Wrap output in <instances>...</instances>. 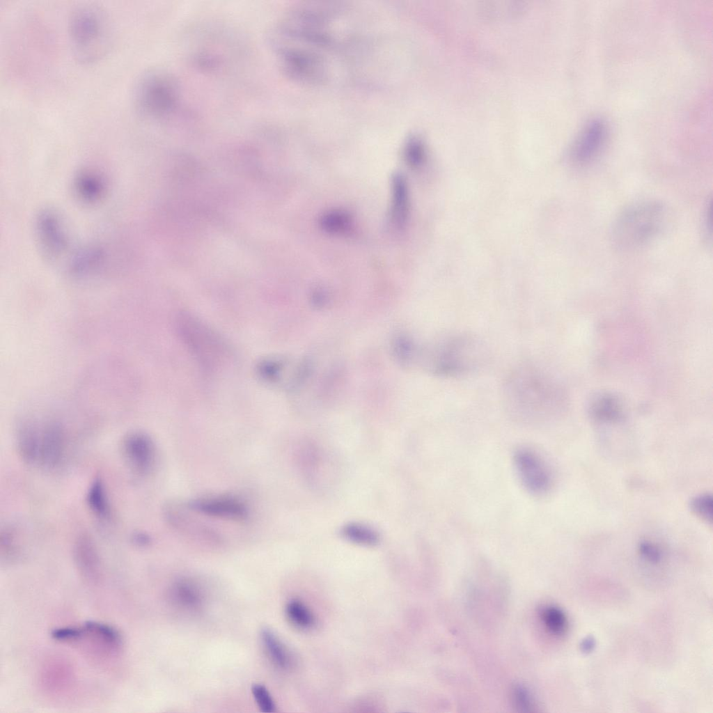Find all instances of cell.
I'll return each instance as SVG.
<instances>
[{"label": "cell", "instance_id": "obj_1", "mask_svg": "<svg viewBox=\"0 0 713 713\" xmlns=\"http://www.w3.org/2000/svg\"><path fill=\"white\" fill-rule=\"evenodd\" d=\"M504 407L512 418L526 423H540L549 418L561 403L556 384L540 368L519 366L504 380Z\"/></svg>", "mask_w": 713, "mask_h": 713}, {"label": "cell", "instance_id": "obj_2", "mask_svg": "<svg viewBox=\"0 0 713 713\" xmlns=\"http://www.w3.org/2000/svg\"><path fill=\"white\" fill-rule=\"evenodd\" d=\"M671 212L657 200H644L626 207L616 217L611 229L613 244L624 251L646 246L668 229Z\"/></svg>", "mask_w": 713, "mask_h": 713}, {"label": "cell", "instance_id": "obj_3", "mask_svg": "<svg viewBox=\"0 0 713 713\" xmlns=\"http://www.w3.org/2000/svg\"><path fill=\"white\" fill-rule=\"evenodd\" d=\"M70 45L79 63H91L111 49L113 29L107 12L93 3H82L70 12L68 20Z\"/></svg>", "mask_w": 713, "mask_h": 713}, {"label": "cell", "instance_id": "obj_4", "mask_svg": "<svg viewBox=\"0 0 713 713\" xmlns=\"http://www.w3.org/2000/svg\"><path fill=\"white\" fill-rule=\"evenodd\" d=\"M178 95L175 81L167 74L151 72L142 76L136 83L134 102L142 116L158 120L173 113Z\"/></svg>", "mask_w": 713, "mask_h": 713}, {"label": "cell", "instance_id": "obj_5", "mask_svg": "<svg viewBox=\"0 0 713 713\" xmlns=\"http://www.w3.org/2000/svg\"><path fill=\"white\" fill-rule=\"evenodd\" d=\"M177 327L181 338L204 368L213 370L222 363L227 349L212 329L187 313L180 315Z\"/></svg>", "mask_w": 713, "mask_h": 713}, {"label": "cell", "instance_id": "obj_6", "mask_svg": "<svg viewBox=\"0 0 713 713\" xmlns=\"http://www.w3.org/2000/svg\"><path fill=\"white\" fill-rule=\"evenodd\" d=\"M436 372L446 377H456L470 372L478 364L481 347L468 335L448 338L439 349Z\"/></svg>", "mask_w": 713, "mask_h": 713}, {"label": "cell", "instance_id": "obj_7", "mask_svg": "<svg viewBox=\"0 0 713 713\" xmlns=\"http://www.w3.org/2000/svg\"><path fill=\"white\" fill-rule=\"evenodd\" d=\"M513 462L518 478L528 492L541 496L550 490L553 483L551 471L538 453L528 447H521L515 450Z\"/></svg>", "mask_w": 713, "mask_h": 713}, {"label": "cell", "instance_id": "obj_8", "mask_svg": "<svg viewBox=\"0 0 713 713\" xmlns=\"http://www.w3.org/2000/svg\"><path fill=\"white\" fill-rule=\"evenodd\" d=\"M37 451L36 465L54 469L64 457L65 443L63 429L56 423L31 421Z\"/></svg>", "mask_w": 713, "mask_h": 713}, {"label": "cell", "instance_id": "obj_9", "mask_svg": "<svg viewBox=\"0 0 713 713\" xmlns=\"http://www.w3.org/2000/svg\"><path fill=\"white\" fill-rule=\"evenodd\" d=\"M185 505L191 511L204 516L235 522L246 521L250 514L244 501L229 494L198 497L189 500Z\"/></svg>", "mask_w": 713, "mask_h": 713}, {"label": "cell", "instance_id": "obj_10", "mask_svg": "<svg viewBox=\"0 0 713 713\" xmlns=\"http://www.w3.org/2000/svg\"><path fill=\"white\" fill-rule=\"evenodd\" d=\"M122 453L130 469L141 476L152 471L155 462V447L152 439L141 432L127 434L123 439Z\"/></svg>", "mask_w": 713, "mask_h": 713}, {"label": "cell", "instance_id": "obj_11", "mask_svg": "<svg viewBox=\"0 0 713 713\" xmlns=\"http://www.w3.org/2000/svg\"><path fill=\"white\" fill-rule=\"evenodd\" d=\"M606 138V127L601 119L590 120L571 150V159L577 166L588 165L600 153Z\"/></svg>", "mask_w": 713, "mask_h": 713}, {"label": "cell", "instance_id": "obj_12", "mask_svg": "<svg viewBox=\"0 0 713 713\" xmlns=\"http://www.w3.org/2000/svg\"><path fill=\"white\" fill-rule=\"evenodd\" d=\"M73 554L77 567L83 577L91 581L97 580L100 575V558L95 544L90 535L82 533L77 538Z\"/></svg>", "mask_w": 713, "mask_h": 713}, {"label": "cell", "instance_id": "obj_13", "mask_svg": "<svg viewBox=\"0 0 713 713\" xmlns=\"http://www.w3.org/2000/svg\"><path fill=\"white\" fill-rule=\"evenodd\" d=\"M84 639L111 653L118 651L122 645L120 634L115 628L97 621H87L79 626V636L77 642Z\"/></svg>", "mask_w": 713, "mask_h": 713}, {"label": "cell", "instance_id": "obj_14", "mask_svg": "<svg viewBox=\"0 0 713 713\" xmlns=\"http://www.w3.org/2000/svg\"><path fill=\"white\" fill-rule=\"evenodd\" d=\"M409 210V193L404 176L395 173L392 178L391 219L395 226L400 227L407 219Z\"/></svg>", "mask_w": 713, "mask_h": 713}, {"label": "cell", "instance_id": "obj_15", "mask_svg": "<svg viewBox=\"0 0 713 713\" xmlns=\"http://www.w3.org/2000/svg\"><path fill=\"white\" fill-rule=\"evenodd\" d=\"M260 636L272 661L282 669L290 668L292 665L290 652L274 633L265 628L261 631Z\"/></svg>", "mask_w": 713, "mask_h": 713}, {"label": "cell", "instance_id": "obj_16", "mask_svg": "<svg viewBox=\"0 0 713 713\" xmlns=\"http://www.w3.org/2000/svg\"><path fill=\"white\" fill-rule=\"evenodd\" d=\"M86 502L93 513L100 519H107L110 515V506L107 490L102 480L96 478L91 484Z\"/></svg>", "mask_w": 713, "mask_h": 713}, {"label": "cell", "instance_id": "obj_17", "mask_svg": "<svg viewBox=\"0 0 713 713\" xmlns=\"http://www.w3.org/2000/svg\"><path fill=\"white\" fill-rule=\"evenodd\" d=\"M172 593L177 602L187 609H196L202 602L199 589L191 581H178L173 586Z\"/></svg>", "mask_w": 713, "mask_h": 713}, {"label": "cell", "instance_id": "obj_18", "mask_svg": "<svg viewBox=\"0 0 713 713\" xmlns=\"http://www.w3.org/2000/svg\"><path fill=\"white\" fill-rule=\"evenodd\" d=\"M285 611L290 621L297 627L308 629L315 624V618L311 610L299 600L290 601Z\"/></svg>", "mask_w": 713, "mask_h": 713}, {"label": "cell", "instance_id": "obj_19", "mask_svg": "<svg viewBox=\"0 0 713 713\" xmlns=\"http://www.w3.org/2000/svg\"><path fill=\"white\" fill-rule=\"evenodd\" d=\"M351 225L349 214L341 210H330L320 219L322 229L329 233L338 234L347 230Z\"/></svg>", "mask_w": 713, "mask_h": 713}, {"label": "cell", "instance_id": "obj_20", "mask_svg": "<svg viewBox=\"0 0 713 713\" xmlns=\"http://www.w3.org/2000/svg\"><path fill=\"white\" fill-rule=\"evenodd\" d=\"M50 214L43 215L40 221V233L45 245L52 251L63 246V239L55 219Z\"/></svg>", "mask_w": 713, "mask_h": 713}, {"label": "cell", "instance_id": "obj_21", "mask_svg": "<svg viewBox=\"0 0 713 713\" xmlns=\"http://www.w3.org/2000/svg\"><path fill=\"white\" fill-rule=\"evenodd\" d=\"M343 533L350 541L366 545L375 544L378 542V535L370 527L361 524H352L346 526Z\"/></svg>", "mask_w": 713, "mask_h": 713}, {"label": "cell", "instance_id": "obj_22", "mask_svg": "<svg viewBox=\"0 0 713 713\" xmlns=\"http://www.w3.org/2000/svg\"><path fill=\"white\" fill-rule=\"evenodd\" d=\"M547 629L554 635H562L567 629V622L565 613L558 608L549 606L542 613Z\"/></svg>", "mask_w": 713, "mask_h": 713}, {"label": "cell", "instance_id": "obj_23", "mask_svg": "<svg viewBox=\"0 0 713 713\" xmlns=\"http://www.w3.org/2000/svg\"><path fill=\"white\" fill-rule=\"evenodd\" d=\"M689 508L692 513L701 520L712 523V496L710 494L703 493L693 497L689 503Z\"/></svg>", "mask_w": 713, "mask_h": 713}, {"label": "cell", "instance_id": "obj_24", "mask_svg": "<svg viewBox=\"0 0 713 713\" xmlns=\"http://www.w3.org/2000/svg\"><path fill=\"white\" fill-rule=\"evenodd\" d=\"M638 550L639 554L647 561L651 563H658L662 558V550L661 547L650 539H642L638 543Z\"/></svg>", "mask_w": 713, "mask_h": 713}, {"label": "cell", "instance_id": "obj_25", "mask_svg": "<svg viewBox=\"0 0 713 713\" xmlns=\"http://www.w3.org/2000/svg\"><path fill=\"white\" fill-rule=\"evenodd\" d=\"M405 159L412 168L421 166L425 159V150L423 144L416 139L409 141L405 150Z\"/></svg>", "mask_w": 713, "mask_h": 713}, {"label": "cell", "instance_id": "obj_26", "mask_svg": "<svg viewBox=\"0 0 713 713\" xmlns=\"http://www.w3.org/2000/svg\"><path fill=\"white\" fill-rule=\"evenodd\" d=\"M251 692L256 703L262 712H275V704L269 692L265 687L260 684H253L251 688Z\"/></svg>", "mask_w": 713, "mask_h": 713}, {"label": "cell", "instance_id": "obj_27", "mask_svg": "<svg viewBox=\"0 0 713 713\" xmlns=\"http://www.w3.org/2000/svg\"><path fill=\"white\" fill-rule=\"evenodd\" d=\"M513 697L516 706L521 711H534V708H535V702L526 688L522 686L515 687L513 691Z\"/></svg>", "mask_w": 713, "mask_h": 713}, {"label": "cell", "instance_id": "obj_28", "mask_svg": "<svg viewBox=\"0 0 713 713\" xmlns=\"http://www.w3.org/2000/svg\"><path fill=\"white\" fill-rule=\"evenodd\" d=\"M79 181V188L86 198H94L97 196L100 190L97 180L93 178L85 177Z\"/></svg>", "mask_w": 713, "mask_h": 713}, {"label": "cell", "instance_id": "obj_29", "mask_svg": "<svg viewBox=\"0 0 713 713\" xmlns=\"http://www.w3.org/2000/svg\"><path fill=\"white\" fill-rule=\"evenodd\" d=\"M711 202L708 203L703 218V228L706 237L712 239Z\"/></svg>", "mask_w": 713, "mask_h": 713}, {"label": "cell", "instance_id": "obj_30", "mask_svg": "<svg viewBox=\"0 0 713 713\" xmlns=\"http://www.w3.org/2000/svg\"><path fill=\"white\" fill-rule=\"evenodd\" d=\"M131 539L132 542L138 547H146L151 542L150 537L141 531L133 533Z\"/></svg>", "mask_w": 713, "mask_h": 713}, {"label": "cell", "instance_id": "obj_31", "mask_svg": "<svg viewBox=\"0 0 713 713\" xmlns=\"http://www.w3.org/2000/svg\"><path fill=\"white\" fill-rule=\"evenodd\" d=\"M595 641L592 636L586 637L580 644L581 650L585 653H589L595 648Z\"/></svg>", "mask_w": 713, "mask_h": 713}]
</instances>
